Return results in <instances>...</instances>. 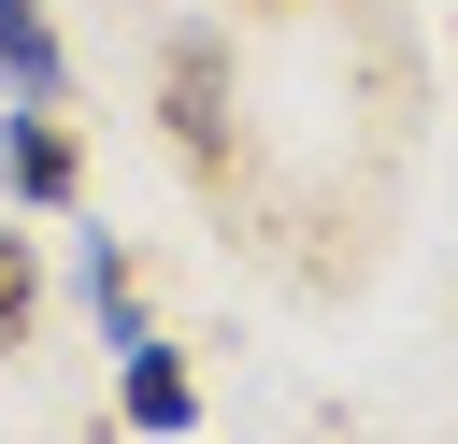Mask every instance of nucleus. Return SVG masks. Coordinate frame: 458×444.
I'll return each mask as SVG.
<instances>
[{
	"instance_id": "obj_1",
	"label": "nucleus",
	"mask_w": 458,
	"mask_h": 444,
	"mask_svg": "<svg viewBox=\"0 0 458 444\" xmlns=\"http://www.w3.org/2000/svg\"><path fill=\"white\" fill-rule=\"evenodd\" d=\"M157 115H172V158H186V172H229V43H215V29H172Z\"/></svg>"
},
{
	"instance_id": "obj_2",
	"label": "nucleus",
	"mask_w": 458,
	"mask_h": 444,
	"mask_svg": "<svg viewBox=\"0 0 458 444\" xmlns=\"http://www.w3.org/2000/svg\"><path fill=\"white\" fill-rule=\"evenodd\" d=\"M0 186H14V215H72V201H86V158H72L57 100H14V115H0Z\"/></svg>"
},
{
	"instance_id": "obj_3",
	"label": "nucleus",
	"mask_w": 458,
	"mask_h": 444,
	"mask_svg": "<svg viewBox=\"0 0 458 444\" xmlns=\"http://www.w3.org/2000/svg\"><path fill=\"white\" fill-rule=\"evenodd\" d=\"M114 415H129L143 444H186V430H200V387H186V358H172L157 329H143V344L114 358Z\"/></svg>"
},
{
	"instance_id": "obj_4",
	"label": "nucleus",
	"mask_w": 458,
	"mask_h": 444,
	"mask_svg": "<svg viewBox=\"0 0 458 444\" xmlns=\"http://www.w3.org/2000/svg\"><path fill=\"white\" fill-rule=\"evenodd\" d=\"M0 100H72V57H57L43 0H0Z\"/></svg>"
},
{
	"instance_id": "obj_5",
	"label": "nucleus",
	"mask_w": 458,
	"mask_h": 444,
	"mask_svg": "<svg viewBox=\"0 0 458 444\" xmlns=\"http://www.w3.org/2000/svg\"><path fill=\"white\" fill-rule=\"evenodd\" d=\"M29 315H43V229H14V215H0V358L29 344Z\"/></svg>"
},
{
	"instance_id": "obj_6",
	"label": "nucleus",
	"mask_w": 458,
	"mask_h": 444,
	"mask_svg": "<svg viewBox=\"0 0 458 444\" xmlns=\"http://www.w3.org/2000/svg\"><path fill=\"white\" fill-rule=\"evenodd\" d=\"M86 315H100V344H114V358L143 344V286H129V258H114V243H86Z\"/></svg>"
}]
</instances>
